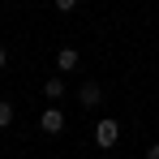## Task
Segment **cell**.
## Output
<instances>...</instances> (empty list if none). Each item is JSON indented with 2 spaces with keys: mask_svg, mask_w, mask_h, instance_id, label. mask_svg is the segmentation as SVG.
I'll return each mask as SVG.
<instances>
[{
  "mask_svg": "<svg viewBox=\"0 0 159 159\" xmlns=\"http://www.w3.org/2000/svg\"><path fill=\"white\" fill-rule=\"evenodd\" d=\"M39 129L48 133V138H56V133L65 129V112H60V107H43V116H39Z\"/></svg>",
  "mask_w": 159,
  "mask_h": 159,
  "instance_id": "obj_1",
  "label": "cell"
},
{
  "mask_svg": "<svg viewBox=\"0 0 159 159\" xmlns=\"http://www.w3.org/2000/svg\"><path fill=\"white\" fill-rule=\"evenodd\" d=\"M116 138H120L116 120H99V125H95V142H99L103 151H112V146H116Z\"/></svg>",
  "mask_w": 159,
  "mask_h": 159,
  "instance_id": "obj_2",
  "label": "cell"
},
{
  "mask_svg": "<svg viewBox=\"0 0 159 159\" xmlns=\"http://www.w3.org/2000/svg\"><path fill=\"white\" fill-rule=\"evenodd\" d=\"M99 99H103V90H99V82H82V86H78V103H82V107H95Z\"/></svg>",
  "mask_w": 159,
  "mask_h": 159,
  "instance_id": "obj_3",
  "label": "cell"
},
{
  "mask_svg": "<svg viewBox=\"0 0 159 159\" xmlns=\"http://www.w3.org/2000/svg\"><path fill=\"white\" fill-rule=\"evenodd\" d=\"M78 60H82V56L73 52V48H60V52H56V69H60V73H73Z\"/></svg>",
  "mask_w": 159,
  "mask_h": 159,
  "instance_id": "obj_4",
  "label": "cell"
},
{
  "mask_svg": "<svg viewBox=\"0 0 159 159\" xmlns=\"http://www.w3.org/2000/svg\"><path fill=\"white\" fill-rule=\"evenodd\" d=\"M43 95H48V99H60V95H65V82H60V78H48V82H43Z\"/></svg>",
  "mask_w": 159,
  "mask_h": 159,
  "instance_id": "obj_5",
  "label": "cell"
},
{
  "mask_svg": "<svg viewBox=\"0 0 159 159\" xmlns=\"http://www.w3.org/2000/svg\"><path fill=\"white\" fill-rule=\"evenodd\" d=\"M13 125V103H0V129Z\"/></svg>",
  "mask_w": 159,
  "mask_h": 159,
  "instance_id": "obj_6",
  "label": "cell"
},
{
  "mask_svg": "<svg viewBox=\"0 0 159 159\" xmlns=\"http://www.w3.org/2000/svg\"><path fill=\"white\" fill-rule=\"evenodd\" d=\"M4 65H9V48L0 43V69H4Z\"/></svg>",
  "mask_w": 159,
  "mask_h": 159,
  "instance_id": "obj_7",
  "label": "cell"
},
{
  "mask_svg": "<svg viewBox=\"0 0 159 159\" xmlns=\"http://www.w3.org/2000/svg\"><path fill=\"white\" fill-rule=\"evenodd\" d=\"M146 159H159V142H151V151H146Z\"/></svg>",
  "mask_w": 159,
  "mask_h": 159,
  "instance_id": "obj_8",
  "label": "cell"
}]
</instances>
